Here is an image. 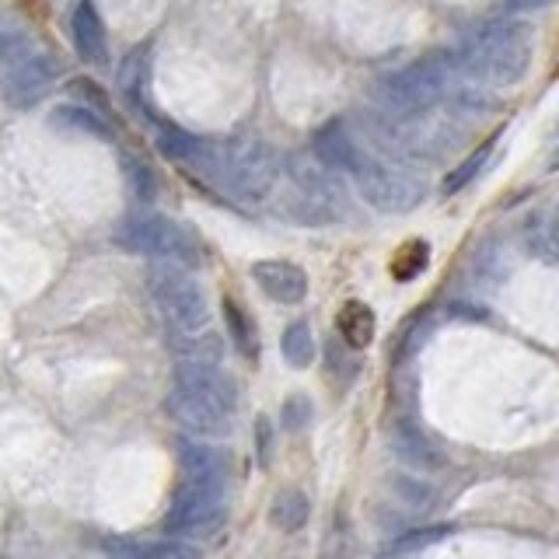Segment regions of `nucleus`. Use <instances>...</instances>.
<instances>
[{
  "mask_svg": "<svg viewBox=\"0 0 559 559\" xmlns=\"http://www.w3.org/2000/svg\"><path fill=\"white\" fill-rule=\"evenodd\" d=\"M448 78H451V57L448 52H433V57H424L395 70L392 78H384L378 87V102L395 116H419L444 98Z\"/></svg>",
  "mask_w": 559,
  "mask_h": 559,
  "instance_id": "20e7f679",
  "label": "nucleus"
},
{
  "mask_svg": "<svg viewBox=\"0 0 559 559\" xmlns=\"http://www.w3.org/2000/svg\"><path fill=\"white\" fill-rule=\"evenodd\" d=\"M357 179V192L364 197V203H371L381 214H409L419 203H424L427 189L419 179H413L409 171L392 168L384 162H371L364 157L360 168L354 171Z\"/></svg>",
  "mask_w": 559,
  "mask_h": 559,
  "instance_id": "6e6552de",
  "label": "nucleus"
},
{
  "mask_svg": "<svg viewBox=\"0 0 559 559\" xmlns=\"http://www.w3.org/2000/svg\"><path fill=\"white\" fill-rule=\"evenodd\" d=\"M427 252H430V249H427L424 241H409L406 249L399 252V259L392 262V273H395L399 280H413L419 270L427 266Z\"/></svg>",
  "mask_w": 559,
  "mask_h": 559,
  "instance_id": "c85d7f7f",
  "label": "nucleus"
},
{
  "mask_svg": "<svg viewBox=\"0 0 559 559\" xmlns=\"http://www.w3.org/2000/svg\"><path fill=\"white\" fill-rule=\"evenodd\" d=\"M311 518V500L301 489H280L270 503V524L280 532H301Z\"/></svg>",
  "mask_w": 559,
  "mask_h": 559,
  "instance_id": "6ab92c4d",
  "label": "nucleus"
},
{
  "mask_svg": "<svg viewBox=\"0 0 559 559\" xmlns=\"http://www.w3.org/2000/svg\"><path fill=\"white\" fill-rule=\"evenodd\" d=\"M116 241L127 252L151 255L157 262H171V266H182V270L200 266L197 235H192L186 224L162 217V214H144V217L127 221L116 231Z\"/></svg>",
  "mask_w": 559,
  "mask_h": 559,
  "instance_id": "39448f33",
  "label": "nucleus"
},
{
  "mask_svg": "<svg viewBox=\"0 0 559 559\" xmlns=\"http://www.w3.org/2000/svg\"><path fill=\"white\" fill-rule=\"evenodd\" d=\"M122 175H127V189H130V197L136 203H151L154 200L157 182H154V171L144 162H136L133 154H122Z\"/></svg>",
  "mask_w": 559,
  "mask_h": 559,
  "instance_id": "a878e982",
  "label": "nucleus"
},
{
  "mask_svg": "<svg viewBox=\"0 0 559 559\" xmlns=\"http://www.w3.org/2000/svg\"><path fill=\"white\" fill-rule=\"evenodd\" d=\"M52 127H63V130H74V133H84V136H95V140H112V130H109V122L102 119V112L95 109H87V105H74V102H67V105H57L52 109Z\"/></svg>",
  "mask_w": 559,
  "mask_h": 559,
  "instance_id": "aec40b11",
  "label": "nucleus"
},
{
  "mask_svg": "<svg viewBox=\"0 0 559 559\" xmlns=\"http://www.w3.org/2000/svg\"><path fill=\"white\" fill-rule=\"evenodd\" d=\"M311 402L305 399V395H290L287 402H284V409H280V424H284V430H305L308 424H311Z\"/></svg>",
  "mask_w": 559,
  "mask_h": 559,
  "instance_id": "c756f323",
  "label": "nucleus"
},
{
  "mask_svg": "<svg viewBox=\"0 0 559 559\" xmlns=\"http://www.w3.org/2000/svg\"><path fill=\"white\" fill-rule=\"evenodd\" d=\"M451 528L448 524H433V528H419V532H406L399 542H395V549L399 552H413V549H427L433 546V542H441Z\"/></svg>",
  "mask_w": 559,
  "mask_h": 559,
  "instance_id": "7c9ffc66",
  "label": "nucleus"
},
{
  "mask_svg": "<svg viewBox=\"0 0 559 559\" xmlns=\"http://www.w3.org/2000/svg\"><path fill=\"white\" fill-rule=\"evenodd\" d=\"M280 349H284V357L290 367H311L314 354H319V346H314V332L308 322H294L287 325L284 340H280Z\"/></svg>",
  "mask_w": 559,
  "mask_h": 559,
  "instance_id": "5701e85b",
  "label": "nucleus"
},
{
  "mask_svg": "<svg viewBox=\"0 0 559 559\" xmlns=\"http://www.w3.org/2000/svg\"><path fill=\"white\" fill-rule=\"evenodd\" d=\"M168 346L179 354L182 364H221L224 360V340L217 332H203V336H171Z\"/></svg>",
  "mask_w": 559,
  "mask_h": 559,
  "instance_id": "4be33fe9",
  "label": "nucleus"
},
{
  "mask_svg": "<svg viewBox=\"0 0 559 559\" xmlns=\"http://www.w3.org/2000/svg\"><path fill=\"white\" fill-rule=\"evenodd\" d=\"M151 297L157 314L171 329V336H197L200 329L210 322V301L206 290L200 287V280L182 266L171 262H154L147 273Z\"/></svg>",
  "mask_w": 559,
  "mask_h": 559,
  "instance_id": "7ed1b4c3",
  "label": "nucleus"
},
{
  "mask_svg": "<svg viewBox=\"0 0 559 559\" xmlns=\"http://www.w3.org/2000/svg\"><path fill=\"white\" fill-rule=\"evenodd\" d=\"M227 518V476H186L175 489L165 528L171 535H214Z\"/></svg>",
  "mask_w": 559,
  "mask_h": 559,
  "instance_id": "423d86ee",
  "label": "nucleus"
},
{
  "mask_svg": "<svg viewBox=\"0 0 559 559\" xmlns=\"http://www.w3.org/2000/svg\"><path fill=\"white\" fill-rule=\"evenodd\" d=\"M165 409L171 413L175 424H179L192 437H227V433H231V419H235L231 413L210 406L206 399L175 389V384H171V392L165 399Z\"/></svg>",
  "mask_w": 559,
  "mask_h": 559,
  "instance_id": "9b49d317",
  "label": "nucleus"
},
{
  "mask_svg": "<svg viewBox=\"0 0 559 559\" xmlns=\"http://www.w3.org/2000/svg\"><path fill=\"white\" fill-rule=\"evenodd\" d=\"M224 322H227V332H231V340L238 343V349L245 357H255L259 354V343H255V325L249 322V314L241 311L238 301L227 297L224 301Z\"/></svg>",
  "mask_w": 559,
  "mask_h": 559,
  "instance_id": "393cba45",
  "label": "nucleus"
},
{
  "mask_svg": "<svg viewBox=\"0 0 559 559\" xmlns=\"http://www.w3.org/2000/svg\"><path fill=\"white\" fill-rule=\"evenodd\" d=\"M374 332H378V319L374 311L367 308L364 301H346L340 311V340L349 349H367L374 343Z\"/></svg>",
  "mask_w": 559,
  "mask_h": 559,
  "instance_id": "a211bd4d",
  "label": "nucleus"
},
{
  "mask_svg": "<svg viewBox=\"0 0 559 559\" xmlns=\"http://www.w3.org/2000/svg\"><path fill=\"white\" fill-rule=\"evenodd\" d=\"M22 52H28V35L22 25L0 22V70H8Z\"/></svg>",
  "mask_w": 559,
  "mask_h": 559,
  "instance_id": "cd10ccee",
  "label": "nucleus"
},
{
  "mask_svg": "<svg viewBox=\"0 0 559 559\" xmlns=\"http://www.w3.org/2000/svg\"><path fill=\"white\" fill-rule=\"evenodd\" d=\"M280 175H284L280 214L290 217L294 224L325 227L346 214V189L322 165H311L301 154H294L280 165Z\"/></svg>",
  "mask_w": 559,
  "mask_h": 559,
  "instance_id": "f03ea898",
  "label": "nucleus"
},
{
  "mask_svg": "<svg viewBox=\"0 0 559 559\" xmlns=\"http://www.w3.org/2000/svg\"><path fill=\"white\" fill-rule=\"evenodd\" d=\"M221 179L231 189V197L241 203H262L280 182V157L262 140H241L227 147Z\"/></svg>",
  "mask_w": 559,
  "mask_h": 559,
  "instance_id": "0eeeda50",
  "label": "nucleus"
},
{
  "mask_svg": "<svg viewBox=\"0 0 559 559\" xmlns=\"http://www.w3.org/2000/svg\"><path fill=\"white\" fill-rule=\"evenodd\" d=\"M532 52H535V32L524 22L503 17V22H489L472 32L462 43L459 57L451 60V67H459L468 81L511 87L528 74Z\"/></svg>",
  "mask_w": 559,
  "mask_h": 559,
  "instance_id": "f257e3e1",
  "label": "nucleus"
},
{
  "mask_svg": "<svg viewBox=\"0 0 559 559\" xmlns=\"http://www.w3.org/2000/svg\"><path fill=\"white\" fill-rule=\"evenodd\" d=\"M395 493L406 503H413V507H430V500H433L427 483H416V479H406V476L395 479Z\"/></svg>",
  "mask_w": 559,
  "mask_h": 559,
  "instance_id": "2f4dec72",
  "label": "nucleus"
},
{
  "mask_svg": "<svg viewBox=\"0 0 559 559\" xmlns=\"http://www.w3.org/2000/svg\"><path fill=\"white\" fill-rule=\"evenodd\" d=\"M389 559H406V556H389Z\"/></svg>",
  "mask_w": 559,
  "mask_h": 559,
  "instance_id": "f704fd0d",
  "label": "nucleus"
},
{
  "mask_svg": "<svg viewBox=\"0 0 559 559\" xmlns=\"http://www.w3.org/2000/svg\"><path fill=\"white\" fill-rule=\"evenodd\" d=\"M255 437H259V465H270V448H273V427L266 416L255 419Z\"/></svg>",
  "mask_w": 559,
  "mask_h": 559,
  "instance_id": "473e14b6",
  "label": "nucleus"
},
{
  "mask_svg": "<svg viewBox=\"0 0 559 559\" xmlns=\"http://www.w3.org/2000/svg\"><path fill=\"white\" fill-rule=\"evenodd\" d=\"M489 154H493V140H486V144L476 154H468L465 162L448 175V179H444V192H462L483 171V165L489 162Z\"/></svg>",
  "mask_w": 559,
  "mask_h": 559,
  "instance_id": "bb28decb",
  "label": "nucleus"
},
{
  "mask_svg": "<svg viewBox=\"0 0 559 559\" xmlns=\"http://www.w3.org/2000/svg\"><path fill=\"white\" fill-rule=\"evenodd\" d=\"M70 35H74V46L87 63H105V57H109V39H105V25L98 17L95 0H81L74 8Z\"/></svg>",
  "mask_w": 559,
  "mask_h": 559,
  "instance_id": "2eb2a0df",
  "label": "nucleus"
},
{
  "mask_svg": "<svg viewBox=\"0 0 559 559\" xmlns=\"http://www.w3.org/2000/svg\"><path fill=\"white\" fill-rule=\"evenodd\" d=\"M549 0H503V8L500 14H521V11H538V8H546Z\"/></svg>",
  "mask_w": 559,
  "mask_h": 559,
  "instance_id": "72a5a7b5",
  "label": "nucleus"
},
{
  "mask_svg": "<svg viewBox=\"0 0 559 559\" xmlns=\"http://www.w3.org/2000/svg\"><path fill=\"white\" fill-rule=\"evenodd\" d=\"M252 280L270 301H280V305H301L305 294H308V273L287 259L252 262Z\"/></svg>",
  "mask_w": 559,
  "mask_h": 559,
  "instance_id": "f8f14e48",
  "label": "nucleus"
},
{
  "mask_svg": "<svg viewBox=\"0 0 559 559\" xmlns=\"http://www.w3.org/2000/svg\"><path fill=\"white\" fill-rule=\"evenodd\" d=\"M116 559H200V552L182 542H140V538H109L105 542Z\"/></svg>",
  "mask_w": 559,
  "mask_h": 559,
  "instance_id": "f3484780",
  "label": "nucleus"
},
{
  "mask_svg": "<svg viewBox=\"0 0 559 559\" xmlns=\"http://www.w3.org/2000/svg\"><path fill=\"white\" fill-rule=\"evenodd\" d=\"M389 448H392V454H395L402 465H409L416 472H433V468L444 465L441 451L430 444V437L419 430V427L406 424V419L392 424V430H389Z\"/></svg>",
  "mask_w": 559,
  "mask_h": 559,
  "instance_id": "4468645a",
  "label": "nucleus"
},
{
  "mask_svg": "<svg viewBox=\"0 0 559 559\" xmlns=\"http://www.w3.org/2000/svg\"><path fill=\"white\" fill-rule=\"evenodd\" d=\"M179 462L186 476H227V459L224 451L210 448L203 441H182Z\"/></svg>",
  "mask_w": 559,
  "mask_h": 559,
  "instance_id": "412c9836",
  "label": "nucleus"
},
{
  "mask_svg": "<svg viewBox=\"0 0 559 559\" xmlns=\"http://www.w3.org/2000/svg\"><path fill=\"white\" fill-rule=\"evenodd\" d=\"M157 151H162L168 162L214 168V154H210V147L203 144V140H197L179 127H171V122H162V127H157Z\"/></svg>",
  "mask_w": 559,
  "mask_h": 559,
  "instance_id": "dca6fc26",
  "label": "nucleus"
},
{
  "mask_svg": "<svg viewBox=\"0 0 559 559\" xmlns=\"http://www.w3.org/2000/svg\"><path fill=\"white\" fill-rule=\"evenodd\" d=\"M171 384H175V389H182V392L206 399L210 406H217V409L231 413V416L238 409V384L221 364H182L179 360V364H175Z\"/></svg>",
  "mask_w": 559,
  "mask_h": 559,
  "instance_id": "9d476101",
  "label": "nucleus"
},
{
  "mask_svg": "<svg viewBox=\"0 0 559 559\" xmlns=\"http://www.w3.org/2000/svg\"><path fill=\"white\" fill-rule=\"evenodd\" d=\"M144 78H147V52L133 49L130 57L119 63V74H116L119 92L130 105H140V95H144Z\"/></svg>",
  "mask_w": 559,
  "mask_h": 559,
  "instance_id": "b1692460",
  "label": "nucleus"
},
{
  "mask_svg": "<svg viewBox=\"0 0 559 559\" xmlns=\"http://www.w3.org/2000/svg\"><path fill=\"white\" fill-rule=\"evenodd\" d=\"M60 81V60L46 49L22 52L0 78V98L11 109L25 112L32 105H39Z\"/></svg>",
  "mask_w": 559,
  "mask_h": 559,
  "instance_id": "1a4fd4ad",
  "label": "nucleus"
},
{
  "mask_svg": "<svg viewBox=\"0 0 559 559\" xmlns=\"http://www.w3.org/2000/svg\"><path fill=\"white\" fill-rule=\"evenodd\" d=\"M311 154L325 171H357L364 162V151L357 147V140L349 136L343 122H329L311 140Z\"/></svg>",
  "mask_w": 559,
  "mask_h": 559,
  "instance_id": "ddd939ff",
  "label": "nucleus"
}]
</instances>
